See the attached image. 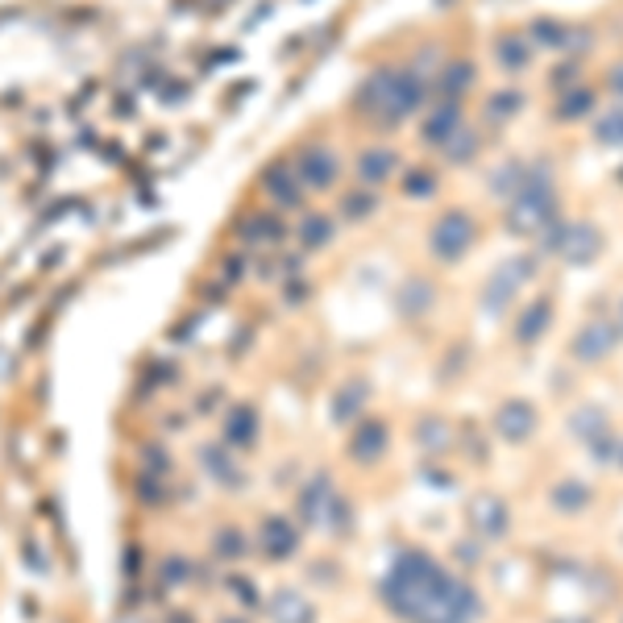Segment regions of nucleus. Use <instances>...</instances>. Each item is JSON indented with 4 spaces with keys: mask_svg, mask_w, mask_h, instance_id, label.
<instances>
[{
    "mask_svg": "<svg viewBox=\"0 0 623 623\" xmlns=\"http://www.w3.org/2000/svg\"><path fill=\"white\" fill-rule=\"evenodd\" d=\"M358 104L383 120H403L419 104V84L411 75H374L370 84L361 87Z\"/></svg>",
    "mask_w": 623,
    "mask_h": 623,
    "instance_id": "obj_2",
    "label": "nucleus"
},
{
    "mask_svg": "<svg viewBox=\"0 0 623 623\" xmlns=\"http://www.w3.org/2000/svg\"><path fill=\"white\" fill-rule=\"evenodd\" d=\"M303 241H308V245H316V241H328V225L312 216L308 225H303Z\"/></svg>",
    "mask_w": 623,
    "mask_h": 623,
    "instance_id": "obj_9",
    "label": "nucleus"
},
{
    "mask_svg": "<svg viewBox=\"0 0 623 623\" xmlns=\"http://www.w3.org/2000/svg\"><path fill=\"white\" fill-rule=\"evenodd\" d=\"M474 241V220L466 212H444L432 228V253L436 258H457V253H466V245Z\"/></svg>",
    "mask_w": 623,
    "mask_h": 623,
    "instance_id": "obj_3",
    "label": "nucleus"
},
{
    "mask_svg": "<svg viewBox=\"0 0 623 623\" xmlns=\"http://www.w3.org/2000/svg\"><path fill=\"white\" fill-rule=\"evenodd\" d=\"M391 170H395V154L391 150H366L358 158L361 183H383V179H391Z\"/></svg>",
    "mask_w": 623,
    "mask_h": 623,
    "instance_id": "obj_5",
    "label": "nucleus"
},
{
    "mask_svg": "<svg viewBox=\"0 0 623 623\" xmlns=\"http://www.w3.org/2000/svg\"><path fill=\"white\" fill-rule=\"evenodd\" d=\"M469 75H474V67H469V62H461V67H449V79H444V87H449V92H453V87H466Z\"/></svg>",
    "mask_w": 623,
    "mask_h": 623,
    "instance_id": "obj_8",
    "label": "nucleus"
},
{
    "mask_svg": "<svg viewBox=\"0 0 623 623\" xmlns=\"http://www.w3.org/2000/svg\"><path fill=\"white\" fill-rule=\"evenodd\" d=\"M295 175H300L308 187H328V183L336 179V162L328 150H320V145H312V150H303L300 162H295Z\"/></svg>",
    "mask_w": 623,
    "mask_h": 623,
    "instance_id": "obj_4",
    "label": "nucleus"
},
{
    "mask_svg": "<svg viewBox=\"0 0 623 623\" xmlns=\"http://www.w3.org/2000/svg\"><path fill=\"white\" fill-rule=\"evenodd\" d=\"M461 125V108H453V104H444V108H436L428 120H424V137L428 142H449V133Z\"/></svg>",
    "mask_w": 623,
    "mask_h": 623,
    "instance_id": "obj_6",
    "label": "nucleus"
},
{
    "mask_svg": "<svg viewBox=\"0 0 623 623\" xmlns=\"http://www.w3.org/2000/svg\"><path fill=\"white\" fill-rule=\"evenodd\" d=\"M599 137L602 142H619L623 137V112H615L611 120H599Z\"/></svg>",
    "mask_w": 623,
    "mask_h": 623,
    "instance_id": "obj_7",
    "label": "nucleus"
},
{
    "mask_svg": "<svg viewBox=\"0 0 623 623\" xmlns=\"http://www.w3.org/2000/svg\"><path fill=\"white\" fill-rule=\"evenodd\" d=\"M403 615L419 623H466L474 615V594L457 577L441 574L428 557H403L386 590Z\"/></svg>",
    "mask_w": 623,
    "mask_h": 623,
    "instance_id": "obj_1",
    "label": "nucleus"
}]
</instances>
